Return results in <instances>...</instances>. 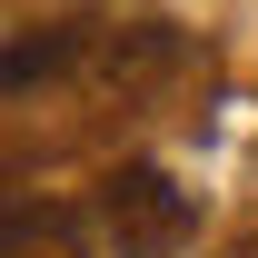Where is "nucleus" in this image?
<instances>
[{
  "mask_svg": "<svg viewBox=\"0 0 258 258\" xmlns=\"http://www.w3.org/2000/svg\"><path fill=\"white\" fill-rule=\"evenodd\" d=\"M99 238L119 258H169L189 238V189H179L169 169H149V159L109 169V179H99Z\"/></svg>",
  "mask_w": 258,
  "mask_h": 258,
  "instance_id": "obj_1",
  "label": "nucleus"
},
{
  "mask_svg": "<svg viewBox=\"0 0 258 258\" xmlns=\"http://www.w3.org/2000/svg\"><path fill=\"white\" fill-rule=\"evenodd\" d=\"M179 60H189V40L169 30V20H129V30H99V40H90V80H99V90H119V99L159 90Z\"/></svg>",
  "mask_w": 258,
  "mask_h": 258,
  "instance_id": "obj_2",
  "label": "nucleus"
},
{
  "mask_svg": "<svg viewBox=\"0 0 258 258\" xmlns=\"http://www.w3.org/2000/svg\"><path fill=\"white\" fill-rule=\"evenodd\" d=\"M0 258H99V238L60 199H20V209L0 219Z\"/></svg>",
  "mask_w": 258,
  "mask_h": 258,
  "instance_id": "obj_3",
  "label": "nucleus"
},
{
  "mask_svg": "<svg viewBox=\"0 0 258 258\" xmlns=\"http://www.w3.org/2000/svg\"><path fill=\"white\" fill-rule=\"evenodd\" d=\"M90 20H60V30H20L0 40V90H30V80H70V70H90Z\"/></svg>",
  "mask_w": 258,
  "mask_h": 258,
  "instance_id": "obj_4",
  "label": "nucleus"
},
{
  "mask_svg": "<svg viewBox=\"0 0 258 258\" xmlns=\"http://www.w3.org/2000/svg\"><path fill=\"white\" fill-rule=\"evenodd\" d=\"M228 258H258V238H238V248H228Z\"/></svg>",
  "mask_w": 258,
  "mask_h": 258,
  "instance_id": "obj_5",
  "label": "nucleus"
}]
</instances>
